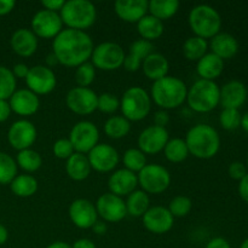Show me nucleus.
Instances as JSON below:
<instances>
[{
    "label": "nucleus",
    "instance_id": "obj_21",
    "mask_svg": "<svg viewBox=\"0 0 248 248\" xmlns=\"http://www.w3.org/2000/svg\"><path fill=\"white\" fill-rule=\"evenodd\" d=\"M247 89L239 80H232L220 89L219 104L223 109H239L247 99Z\"/></svg>",
    "mask_w": 248,
    "mask_h": 248
},
{
    "label": "nucleus",
    "instance_id": "obj_26",
    "mask_svg": "<svg viewBox=\"0 0 248 248\" xmlns=\"http://www.w3.org/2000/svg\"><path fill=\"white\" fill-rule=\"evenodd\" d=\"M224 69V61L216 56L215 53H206L201 60L198 61L196 70L201 79L215 81L223 73Z\"/></svg>",
    "mask_w": 248,
    "mask_h": 248
},
{
    "label": "nucleus",
    "instance_id": "obj_55",
    "mask_svg": "<svg viewBox=\"0 0 248 248\" xmlns=\"http://www.w3.org/2000/svg\"><path fill=\"white\" fill-rule=\"evenodd\" d=\"M72 248H96V245L90 239H79L73 244Z\"/></svg>",
    "mask_w": 248,
    "mask_h": 248
},
{
    "label": "nucleus",
    "instance_id": "obj_22",
    "mask_svg": "<svg viewBox=\"0 0 248 248\" xmlns=\"http://www.w3.org/2000/svg\"><path fill=\"white\" fill-rule=\"evenodd\" d=\"M138 186L137 174L126 169L118 170L108 179V186L111 194L116 196H128Z\"/></svg>",
    "mask_w": 248,
    "mask_h": 248
},
{
    "label": "nucleus",
    "instance_id": "obj_23",
    "mask_svg": "<svg viewBox=\"0 0 248 248\" xmlns=\"http://www.w3.org/2000/svg\"><path fill=\"white\" fill-rule=\"evenodd\" d=\"M114 10L119 18L128 23H138L147 15V0H118L114 4Z\"/></svg>",
    "mask_w": 248,
    "mask_h": 248
},
{
    "label": "nucleus",
    "instance_id": "obj_59",
    "mask_svg": "<svg viewBox=\"0 0 248 248\" xmlns=\"http://www.w3.org/2000/svg\"><path fill=\"white\" fill-rule=\"evenodd\" d=\"M46 248H72V246H69V245L65 244V242L63 241H56L53 242V244L48 245Z\"/></svg>",
    "mask_w": 248,
    "mask_h": 248
},
{
    "label": "nucleus",
    "instance_id": "obj_16",
    "mask_svg": "<svg viewBox=\"0 0 248 248\" xmlns=\"http://www.w3.org/2000/svg\"><path fill=\"white\" fill-rule=\"evenodd\" d=\"M169 140V131L166 127L156 125L148 126L138 136V149L144 154H157L164 150Z\"/></svg>",
    "mask_w": 248,
    "mask_h": 248
},
{
    "label": "nucleus",
    "instance_id": "obj_14",
    "mask_svg": "<svg viewBox=\"0 0 248 248\" xmlns=\"http://www.w3.org/2000/svg\"><path fill=\"white\" fill-rule=\"evenodd\" d=\"M36 136H38V132L34 124L26 119H22V120L15 121L10 126L9 132H7V140L14 149L21 152V150L29 149L34 144Z\"/></svg>",
    "mask_w": 248,
    "mask_h": 248
},
{
    "label": "nucleus",
    "instance_id": "obj_33",
    "mask_svg": "<svg viewBox=\"0 0 248 248\" xmlns=\"http://www.w3.org/2000/svg\"><path fill=\"white\" fill-rule=\"evenodd\" d=\"M164 153L166 159L173 164L183 162L189 156V149L186 147V143L182 138L169 140V142L164 148Z\"/></svg>",
    "mask_w": 248,
    "mask_h": 248
},
{
    "label": "nucleus",
    "instance_id": "obj_44",
    "mask_svg": "<svg viewBox=\"0 0 248 248\" xmlns=\"http://www.w3.org/2000/svg\"><path fill=\"white\" fill-rule=\"evenodd\" d=\"M154 52V46L150 41L140 39V40L133 41L130 45V55L136 56L140 61H144L149 55Z\"/></svg>",
    "mask_w": 248,
    "mask_h": 248
},
{
    "label": "nucleus",
    "instance_id": "obj_9",
    "mask_svg": "<svg viewBox=\"0 0 248 248\" xmlns=\"http://www.w3.org/2000/svg\"><path fill=\"white\" fill-rule=\"evenodd\" d=\"M125 56L124 48L119 44L106 41L94 46L91 55V63L94 68L110 72L123 67Z\"/></svg>",
    "mask_w": 248,
    "mask_h": 248
},
{
    "label": "nucleus",
    "instance_id": "obj_34",
    "mask_svg": "<svg viewBox=\"0 0 248 248\" xmlns=\"http://www.w3.org/2000/svg\"><path fill=\"white\" fill-rule=\"evenodd\" d=\"M208 44L207 40L200 38V36H190L186 39L183 44V53L186 60L196 61L203 57L207 53Z\"/></svg>",
    "mask_w": 248,
    "mask_h": 248
},
{
    "label": "nucleus",
    "instance_id": "obj_46",
    "mask_svg": "<svg viewBox=\"0 0 248 248\" xmlns=\"http://www.w3.org/2000/svg\"><path fill=\"white\" fill-rule=\"evenodd\" d=\"M228 172H229V176L232 179H235V181H241L247 174V167L242 162L235 161L232 164H230Z\"/></svg>",
    "mask_w": 248,
    "mask_h": 248
},
{
    "label": "nucleus",
    "instance_id": "obj_19",
    "mask_svg": "<svg viewBox=\"0 0 248 248\" xmlns=\"http://www.w3.org/2000/svg\"><path fill=\"white\" fill-rule=\"evenodd\" d=\"M173 223V216L170 213L169 208L162 207V206L150 207L143 216V225L148 232L153 234H166L172 229Z\"/></svg>",
    "mask_w": 248,
    "mask_h": 248
},
{
    "label": "nucleus",
    "instance_id": "obj_48",
    "mask_svg": "<svg viewBox=\"0 0 248 248\" xmlns=\"http://www.w3.org/2000/svg\"><path fill=\"white\" fill-rule=\"evenodd\" d=\"M64 2V0H43L41 5H43L45 10H48V11L52 12H58L62 10Z\"/></svg>",
    "mask_w": 248,
    "mask_h": 248
},
{
    "label": "nucleus",
    "instance_id": "obj_31",
    "mask_svg": "<svg viewBox=\"0 0 248 248\" xmlns=\"http://www.w3.org/2000/svg\"><path fill=\"white\" fill-rule=\"evenodd\" d=\"M10 188L18 198H31L38 190V181L31 174H18L10 183Z\"/></svg>",
    "mask_w": 248,
    "mask_h": 248
},
{
    "label": "nucleus",
    "instance_id": "obj_58",
    "mask_svg": "<svg viewBox=\"0 0 248 248\" xmlns=\"http://www.w3.org/2000/svg\"><path fill=\"white\" fill-rule=\"evenodd\" d=\"M56 64H58V61H57V58H56V56L51 52L50 55L46 57V67L51 68V67H55Z\"/></svg>",
    "mask_w": 248,
    "mask_h": 248
},
{
    "label": "nucleus",
    "instance_id": "obj_4",
    "mask_svg": "<svg viewBox=\"0 0 248 248\" xmlns=\"http://www.w3.org/2000/svg\"><path fill=\"white\" fill-rule=\"evenodd\" d=\"M60 16L68 28L85 31L96 22L97 10L89 0H69L64 2Z\"/></svg>",
    "mask_w": 248,
    "mask_h": 248
},
{
    "label": "nucleus",
    "instance_id": "obj_62",
    "mask_svg": "<svg viewBox=\"0 0 248 248\" xmlns=\"http://www.w3.org/2000/svg\"><path fill=\"white\" fill-rule=\"evenodd\" d=\"M247 167H248V157H247Z\"/></svg>",
    "mask_w": 248,
    "mask_h": 248
},
{
    "label": "nucleus",
    "instance_id": "obj_52",
    "mask_svg": "<svg viewBox=\"0 0 248 248\" xmlns=\"http://www.w3.org/2000/svg\"><path fill=\"white\" fill-rule=\"evenodd\" d=\"M206 248H232L230 244L223 237H215L207 244Z\"/></svg>",
    "mask_w": 248,
    "mask_h": 248
},
{
    "label": "nucleus",
    "instance_id": "obj_30",
    "mask_svg": "<svg viewBox=\"0 0 248 248\" xmlns=\"http://www.w3.org/2000/svg\"><path fill=\"white\" fill-rule=\"evenodd\" d=\"M126 212L132 217H143L150 208V199L145 191L135 190L125 201Z\"/></svg>",
    "mask_w": 248,
    "mask_h": 248
},
{
    "label": "nucleus",
    "instance_id": "obj_43",
    "mask_svg": "<svg viewBox=\"0 0 248 248\" xmlns=\"http://www.w3.org/2000/svg\"><path fill=\"white\" fill-rule=\"evenodd\" d=\"M120 108V99L113 93H102L101 96H98V101H97V109L102 113L106 114H111L114 111H116Z\"/></svg>",
    "mask_w": 248,
    "mask_h": 248
},
{
    "label": "nucleus",
    "instance_id": "obj_41",
    "mask_svg": "<svg viewBox=\"0 0 248 248\" xmlns=\"http://www.w3.org/2000/svg\"><path fill=\"white\" fill-rule=\"evenodd\" d=\"M96 78V68L93 67L91 62L82 63L81 65L77 67L75 70V81L78 86L89 87Z\"/></svg>",
    "mask_w": 248,
    "mask_h": 248
},
{
    "label": "nucleus",
    "instance_id": "obj_13",
    "mask_svg": "<svg viewBox=\"0 0 248 248\" xmlns=\"http://www.w3.org/2000/svg\"><path fill=\"white\" fill-rule=\"evenodd\" d=\"M24 80H26L28 90L34 92L36 96L48 94L55 90L56 84H57L53 70L41 64L29 68V73Z\"/></svg>",
    "mask_w": 248,
    "mask_h": 248
},
{
    "label": "nucleus",
    "instance_id": "obj_24",
    "mask_svg": "<svg viewBox=\"0 0 248 248\" xmlns=\"http://www.w3.org/2000/svg\"><path fill=\"white\" fill-rule=\"evenodd\" d=\"M11 47L21 57H31L38 48V38L31 29H17L11 36Z\"/></svg>",
    "mask_w": 248,
    "mask_h": 248
},
{
    "label": "nucleus",
    "instance_id": "obj_27",
    "mask_svg": "<svg viewBox=\"0 0 248 248\" xmlns=\"http://www.w3.org/2000/svg\"><path fill=\"white\" fill-rule=\"evenodd\" d=\"M142 67L143 73H144L148 79L153 80V81H157V80L167 77L170 65L169 61L164 55L153 52L152 55H149L143 61Z\"/></svg>",
    "mask_w": 248,
    "mask_h": 248
},
{
    "label": "nucleus",
    "instance_id": "obj_42",
    "mask_svg": "<svg viewBox=\"0 0 248 248\" xmlns=\"http://www.w3.org/2000/svg\"><path fill=\"white\" fill-rule=\"evenodd\" d=\"M241 116L239 109H223L219 123L224 130L234 131L241 126Z\"/></svg>",
    "mask_w": 248,
    "mask_h": 248
},
{
    "label": "nucleus",
    "instance_id": "obj_3",
    "mask_svg": "<svg viewBox=\"0 0 248 248\" xmlns=\"http://www.w3.org/2000/svg\"><path fill=\"white\" fill-rule=\"evenodd\" d=\"M188 87L186 82L176 77H165L154 81L150 98L162 110L176 109L186 101Z\"/></svg>",
    "mask_w": 248,
    "mask_h": 248
},
{
    "label": "nucleus",
    "instance_id": "obj_6",
    "mask_svg": "<svg viewBox=\"0 0 248 248\" xmlns=\"http://www.w3.org/2000/svg\"><path fill=\"white\" fill-rule=\"evenodd\" d=\"M219 99L220 87L210 80H198L186 93V102L196 113H208L213 110L219 104Z\"/></svg>",
    "mask_w": 248,
    "mask_h": 248
},
{
    "label": "nucleus",
    "instance_id": "obj_35",
    "mask_svg": "<svg viewBox=\"0 0 248 248\" xmlns=\"http://www.w3.org/2000/svg\"><path fill=\"white\" fill-rule=\"evenodd\" d=\"M131 130V124L124 116H111L104 124V132L111 140H121Z\"/></svg>",
    "mask_w": 248,
    "mask_h": 248
},
{
    "label": "nucleus",
    "instance_id": "obj_51",
    "mask_svg": "<svg viewBox=\"0 0 248 248\" xmlns=\"http://www.w3.org/2000/svg\"><path fill=\"white\" fill-rule=\"evenodd\" d=\"M11 111L12 110L9 102L4 101V99H0V123H4V121H6L9 119Z\"/></svg>",
    "mask_w": 248,
    "mask_h": 248
},
{
    "label": "nucleus",
    "instance_id": "obj_10",
    "mask_svg": "<svg viewBox=\"0 0 248 248\" xmlns=\"http://www.w3.org/2000/svg\"><path fill=\"white\" fill-rule=\"evenodd\" d=\"M68 140L72 143L75 153L89 154L99 140V131L91 121H79L72 127Z\"/></svg>",
    "mask_w": 248,
    "mask_h": 248
},
{
    "label": "nucleus",
    "instance_id": "obj_29",
    "mask_svg": "<svg viewBox=\"0 0 248 248\" xmlns=\"http://www.w3.org/2000/svg\"><path fill=\"white\" fill-rule=\"evenodd\" d=\"M137 31L142 39L152 43L164 33V23L152 15H145L137 23Z\"/></svg>",
    "mask_w": 248,
    "mask_h": 248
},
{
    "label": "nucleus",
    "instance_id": "obj_37",
    "mask_svg": "<svg viewBox=\"0 0 248 248\" xmlns=\"http://www.w3.org/2000/svg\"><path fill=\"white\" fill-rule=\"evenodd\" d=\"M123 161L126 170L137 174L147 165V157L144 153L140 152L138 148H130L124 154Z\"/></svg>",
    "mask_w": 248,
    "mask_h": 248
},
{
    "label": "nucleus",
    "instance_id": "obj_50",
    "mask_svg": "<svg viewBox=\"0 0 248 248\" xmlns=\"http://www.w3.org/2000/svg\"><path fill=\"white\" fill-rule=\"evenodd\" d=\"M154 125L160 126V127H166L167 124L170 123V115L166 110H159L154 115Z\"/></svg>",
    "mask_w": 248,
    "mask_h": 248
},
{
    "label": "nucleus",
    "instance_id": "obj_53",
    "mask_svg": "<svg viewBox=\"0 0 248 248\" xmlns=\"http://www.w3.org/2000/svg\"><path fill=\"white\" fill-rule=\"evenodd\" d=\"M239 194L240 196H241L242 200L246 201L248 203V173L240 181Z\"/></svg>",
    "mask_w": 248,
    "mask_h": 248
},
{
    "label": "nucleus",
    "instance_id": "obj_2",
    "mask_svg": "<svg viewBox=\"0 0 248 248\" xmlns=\"http://www.w3.org/2000/svg\"><path fill=\"white\" fill-rule=\"evenodd\" d=\"M189 154L198 159L207 160L216 156L220 148V137L217 130L207 124L193 126L186 133V140Z\"/></svg>",
    "mask_w": 248,
    "mask_h": 248
},
{
    "label": "nucleus",
    "instance_id": "obj_32",
    "mask_svg": "<svg viewBox=\"0 0 248 248\" xmlns=\"http://www.w3.org/2000/svg\"><path fill=\"white\" fill-rule=\"evenodd\" d=\"M178 0H152L148 1V11L160 21L170 19L178 12Z\"/></svg>",
    "mask_w": 248,
    "mask_h": 248
},
{
    "label": "nucleus",
    "instance_id": "obj_28",
    "mask_svg": "<svg viewBox=\"0 0 248 248\" xmlns=\"http://www.w3.org/2000/svg\"><path fill=\"white\" fill-rule=\"evenodd\" d=\"M91 170L87 155L80 153H74L65 162L67 174L75 182L85 181L91 173Z\"/></svg>",
    "mask_w": 248,
    "mask_h": 248
},
{
    "label": "nucleus",
    "instance_id": "obj_11",
    "mask_svg": "<svg viewBox=\"0 0 248 248\" xmlns=\"http://www.w3.org/2000/svg\"><path fill=\"white\" fill-rule=\"evenodd\" d=\"M63 22L58 12L40 10L31 18V31L36 38L55 39L62 31Z\"/></svg>",
    "mask_w": 248,
    "mask_h": 248
},
{
    "label": "nucleus",
    "instance_id": "obj_15",
    "mask_svg": "<svg viewBox=\"0 0 248 248\" xmlns=\"http://www.w3.org/2000/svg\"><path fill=\"white\" fill-rule=\"evenodd\" d=\"M94 206L98 217H101L104 222L119 223L127 216L125 201L123 200V198L111 193L99 196Z\"/></svg>",
    "mask_w": 248,
    "mask_h": 248
},
{
    "label": "nucleus",
    "instance_id": "obj_1",
    "mask_svg": "<svg viewBox=\"0 0 248 248\" xmlns=\"http://www.w3.org/2000/svg\"><path fill=\"white\" fill-rule=\"evenodd\" d=\"M93 48L91 36L86 31L77 29H62L52 41V53L58 63L69 68L89 62Z\"/></svg>",
    "mask_w": 248,
    "mask_h": 248
},
{
    "label": "nucleus",
    "instance_id": "obj_20",
    "mask_svg": "<svg viewBox=\"0 0 248 248\" xmlns=\"http://www.w3.org/2000/svg\"><path fill=\"white\" fill-rule=\"evenodd\" d=\"M11 110L21 116H31L38 111L40 107L39 97L28 89L16 90L9 102Z\"/></svg>",
    "mask_w": 248,
    "mask_h": 248
},
{
    "label": "nucleus",
    "instance_id": "obj_49",
    "mask_svg": "<svg viewBox=\"0 0 248 248\" xmlns=\"http://www.w3.org/2000/svg\"><path fill=\"white\" fill-rule=\"evenodd\" d=\"M11 72L16 79L17 78L18 79H26L29 73V67L27 64H24V63H17V64L14 65Z\"/></svg>",
    "mask_w": 248,
    "mask_h": 248
},
{
    "label": "nucleus",
    "instance_id": "obj_7",
    "mask_svg": "<svg viewBox=\"0 0 248 248\" xmlns=\"http://www.w3.org/2000/svg\"><path fill=\"white\" fill-rule=\"evenodd\" d=\"M120 109L128 121H140L147 118L152 109V98L144 89L133 86L124 92L120 99Z\"/></svg>",
    "mask_w": 248,
    "mask_h": 248
},
{
    "label": "nucleus",
    "instance_id": "obj_25",
    "mask_svg": "<svg viewBox=\"0 0 248 248\" xmlns=\"http://www.w3.org/2000/svg\"><path fill=\"white\" fill-rule=\"evenodd\" d=\"M211 50L212 53L222 58L223 61L230 60L239 51V43L232 34L218 33L211 39Z\"/></svg>",
    "mask_w": 248,
    "mask_h": 248
},
{
    "label": "nucleus",
    "instance_id": "obj_38",
    "mask_svg": "<svg viewBox=\"0 0 248 248\" xmlns=\"http://www.w3.org/2000/svg\"><path fill=\"white\" fill-rule=\"evenodd\" d=\"M17 176V162L12 156L0 152V184H10Z\"/></svg>",
    "mask_w": 248,
    "mask_h": 248
},
{
    "label": "nucleus",
    "instance_id": "obj_8",
    "mask_svg": "<svg viewBox=\"0 0 248 248\" xmlns=\"http://www.w3.org/2000/svg\"><path fill=\"white\" fill-rule=\"evenodd\" d=\"M138 186L147 194H161L171 184V174L166 167L159 164L145 165L137 174Z\"/></svg>",
    "mask_w": 248,
    "mask_h": 248
},
{
    "label": "nucleus",
    "instance_id": "obj_39",
    "mask_svg": "<svg viewBox=\"0 0 248 248\" xmlns=\"http://www.w3.org/2000/svg\"><path fill=\"white\" fill-rule=\"evenodd\" d=\"M16 91V78L11 69L0 65V99L7 101Z\"/></svg>",
    "mask_w": 248,
    "mask_h": 248
},
{
    "label": "nucleus",
    "instance_id": "obj_60",
    "mask_svg": "<svg viewBox=\"0 0 248 248\" xmlns=\"http://www.w3.org/2000/svg\"><path fill=\"white\" fill-rule=\"evenodd\" d=\"M241 127L248 133V111L241 116Z\"/></svg>",
    "mask_w": 248,
    "mask_h": 248
},
{
    "label": "nucleus",
    "instance_id": "obj_17",
    "mask_svg": "<svg viewBox=\"0 0 248 248\" xmlns=\"http://www.w3.org/2000/svg\"><path fill=\"white\" fill-rule=\"evenodd\" d=\"M91 169L97 172H110L118 166L119 153L110 144L98 143L91 152L87 154Z\"/></svg>",
    "mask_w": 248,
    "mask_h": 248
},
{
    "label": "nucleus",
    "instance_id": "obj_36",
    "mask_svg": "<svg viewBox=\"0 0 248 248\" xmlns=\"http://www.w3.org/2000/svg\"><path fill=\"white\" fill-rule=\"evenodd\" d=\"M16 162L23 171L31 173V172H35L40 169L41 165H43V159L38 152L29 148V149L21 150L17 154Z\"/></svg>",
    "mask_w": 248,
    "mask_h": 248
},
{
    "label": "nucleus",
    "instance_id": "obj_40",
    "mask_svg": "<svg viewBox=\"0 0 248 248\" xmlns=\"http://www.w3.org/2000/svg\"><path fill=\"white\" fill-rule=\"evenodd\" d=\"M191 208H193V202H191V200L188 196L184 195L176 196V198L170 201L169 205V211L173 216V218L186 217V216L190 213Z\"/></svg>",
    "mask_w": 248,
    "mask_h": 248
},
{
    "label": "nucleus",
    "instance_id": "obj_57",
    "mask_svg": "<svg viewBox=\"0 0 248 248\" xmlns=\"http://www.w3.org/2000/svg\"><path fill=\"white\" fill-rule=\"evenodd\" d=\"M7 239H9V232L4 225L0 224V246L4 245L7 241Z\"/></svg>",
    "mask_w": 248,
    "mask_h": 248
},
{
    "label": "nucleus",
    "instance_id": "obj_61",
    "mask_svg": "<svg viewBox=\"0 0 248 248\" xmlns=\"http://www.w3.org/2000/svg\"><path fill=\"white\" fill-rule=\"evenodd\" d=\"M240 248H248V239H246L244 242H242Z\"/></svg>",
    "mask_w": 248,
    "mask_h": 248
},
{
    "label": "nucleus",
    "instance_id": "obj_54",
    "mask_svg": "<svg viewBox=\"0 0 248 248\" xmlns=\"http://www.w3.org/2000/svg\"><path fill=\"white\" fill-rule=\"evenodd\" d=\"M16 2L14 0H0V16L10 14L14 10Z\"/></svg>",
    "mask_w": 248,
    "mask_h": 248
},
{
    "label": "nucleus",
    "instance_id": "obj_56",
    "mask_svg": "<svg viewBox=\"0 0 248 248\" xmlns=\"http://www.w3.org/2000/svg\"><path fill=\"white\" fill-rule=\"evenodd\" d=\"M91 229L93 230L94 234L104 235L107 232V229H108V228H107L106 222H102V220H97V222L94 223L93 227H92Z\"/></svg>",
    "mask_w": 248,
    "mask_h": 248
},
{
    "label": "nucleus",
    "instance_id": "obj_18",
    "mask_svg": "<svg viewBox=\"0 0 248 248\" xmlns=\"http://www.w3.org/2000/svg\"><path fill=\"white\" fill-rule=\"evenodd\" d=\"M69 218L79 229H91L98 220L96 206L86 199H77L69 206Z\"/></svg>",
    "mask_w": 248,
    "mask_h": 248
},
{
    "label": "nucleus",
    "instance_id": "obj_45",
    "mask_svg": "<svg viewBox=\"0 0 248 248\" xmlns=\"http://www.w3.org/2000/svg\"><path fill=\"white\" fill-rule=\"evenodd\" d=\"M52 152L56 157L62 160H68L75 153L72 143H70V140H67V138H61V140H56V142L53 143Z\"/></svg>",
    "mask_w": 248,
    "mask_h": 248
},
{
    "label": "nucleus",
    "instance_id": "obj_12",
    "mask_svg": "<svg viewBox=\"0 0 248 248\" xmlns=\"http://www.w3.org/2000/svg\"><path fill=\"white\" fill-rule=\"evenodd\" d=\"M97 93L89 87H74L65 97L67 107L78 115H89L97 110Z\"/></svg>",
    "mask_w": 248,
    "mask_h": 248
},
{
    "label": "nucleus",
    "instance_id": "obj_5",
    "mask_svg": "<svg viewBox=\"0 0 248 248\" xmlns=\"http://www.w3.org/2000/svg\"><path fill=\"white\" fill-rule=\"evenodd\" d=\"M188 21L195 36H200L205 40L217 35L222 28V17L219 12L210 5L201 4L193 7L189 12Z\"/></svg>",
    "mask_w": 248,
    "mask_h": 248
},
{
    "label": "nucleus",
    "instance_id": "obj_47",
    "mask_svg": "<svg viewBox=\"0 0 248 248\" xmlns=\"http://www.w3.org/2000/svg\"><path fill=\"white\" fill-rule=\"evenodd\" d=\"M142 62L143 61H140V58L128 53V55L125 56V61H124L123 65L127 72H137L142 67Z\"/></svg>",
    "mask_w": 248,
    "mask_h": 248
}]
</instances>
